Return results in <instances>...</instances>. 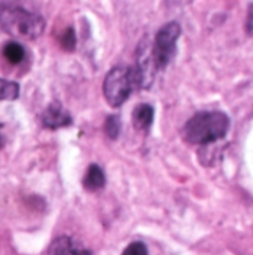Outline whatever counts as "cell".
<instances>
[{"label":"cell","mask_w":253,"mask_h":255,"mask_svg":"<svg viewBox=\"0 0 253 255\" xmlns=\"http://www.w3.org/2000/svg\"><path fill=\"white\" fill-rule=\"evenodd\" d=\"M230 120L222 112H200L183 127V137L194 145H207L225 137Z\"/></svg>","instance_id":"1"},{"label":"cell","mask_w":253,"mask_h":255,"mask_svg":"<svg viewBox=\"0 0 253 255\" xmlns=\"http://www.w3.org/2000/svg\"><path fill=\"white\" fill-rule=\"evenodd\" d=\"M3 55L10 64H19L25 57V49L21 43L12 40L3 46Z\"/></svg>","instance_id":"10"},{"label":"cell","mask_w":253,"mask_h":255,"mask_svg":"<svg viewBox=\"0 0 253 255\" xmlns=\"http://www.w3.org/2000/svg\"><path fill=\"white\" fill-rule=\"evenodd\" d=\"M136 78L133 67L116 66L109 70L103 82V93L106 102L112 108H119L127 102L131 91L136 88Z\"/></svg>","instance_id":"3"},{"label":"cell","mask_w":253,"mask_h":255,"mask_svg":"<svg viewBox=\"0 0 253 255\" xmlns=\"http://www.w3.org/2000/svg\"><path fill=\"white\" fill-rule=\"evenodd\" d=\"M60 43L61 46L66 49V51H73L75 49V45H76V36H75V30L72 27H69L64 34L61 36L60 39Z\"/></svg>","instance_id":"13"},{"label":"cell","mask_w":253,"mask_h":255,"mask_svg":"<svg viewBox=\"0 0 253 255\" xmlns=\"http://www.w3.org/2000/svg\"><path fill=\"white\" fill-rule=\"evenodd\" d=\"M180 36V25L177 22H169L163 25L152 45V55L157 64V69L166 67L176 54V43Z\"/></svg>","instance_id":"4"},{"label":"cell","mask_w":253,"mask_h":255,"mask_svg":"<svg viewBox=\"0 0 253 255\" xmlns=\"http://www.w3.org/2000/svg\"><path fill=\"white\" fill-rule=\"evenodd\" d=\"M104 128H106V133H107V136L110 139H116L119 136V131H121V121H119V118L116 115L107 117Z\"/></svg>","instance_id":"12"},{"label":"cell","mask_w":253,"mask_h":255,"mask_svg":"<svg viewBox=\"0 0 253 255\" xmlns=\"http://www.w3.org/2000/svg\"><path fill=\"white\" fill-rule=\"evenodd\" d=\"M0 146H1V137H0Z\"/></svg>","instance_id":"16"},{"label":"cell","mask_w":253,"mask_h":255,"mask_svg":"<svg viewBox=\"0 0 253 255\" xmlns=\"http://www.w3.org/2000/svg\"><path fill=\"white\" fill-rule=\"evenodd\" d=\"M157 64L152 55V45L148 40H142L137 49V63L133 67L136 85L139 88H149L157 73Z\"/></svg>","instance_id":"5"},{"label":"cell","mask_w":253,"mask_h":255,"mask_svg":"<svg viewBox=\"0 0 253 255\" xmlns=\"http://www.w3.org/2000/svg\"><path fill=\"white\" fill-rule=\"evenodd\" d=\"M51 255H92L82 244L69 236L55 239L51 247Z\"/></svg>","instance_id":"7"},{"label":"cell","mask_w":253,"mask_h":255,"mask_svg":"<svg viewBox=\"0 0 253 255\" xmlns=\"http://www.w3.org/2000/svg\"><path fill=\"white\" fill-rule=\"evenodd\" d=\"M122 255H148V248L142 242H133L124 250Z\"/></svg>","instance_id":"14"},{"label":"cell","mask_w":253,"mask_h":255,"mask_svg":"<svg viewBox=\"0 0 253 255\" xmlns=\"http://www.w3.org/2000/svg\"><path fill=\"white\" fill-rule=\"evenodd\" d=\"M154 108L148 103L137 105L133 111V124L140 131H148L154 121Z\"/></svg>","instance_id":"8"},{"label":"cell","mask_w":253,"mask_h":255,"mask_svg":"<svg viewBox=\"0 0 253 255\" xmlns=\"http://www.w3.org/2000/svg\"><path fill=\"white\" fill-rule=\"evenodd\" d=\"M19 96V85L0 78V100H13Z\"/></svg>","instance_id":"11"},{"label":"cell","mask_w":253,"mask_h":255,"mask_svg":"<svg viewBox=\"0 0 253 255\" xmlns=\"http://www.w3.org/2000/svg\"><path fill=\"white\" fill-rule=\"evenodd\" d=\"M0 27L10 36L21 39H36L45 30V21L40 15L28 12L16 4L0 6Z\"/></svg>","instance_id":"2"},{"label":"cell","mask_w":253,"mask_h":255,"mask_svg":"<svg viewBox=\"0 0 253 255\" xmlns=\"http://www.w3.org/2000/svg\"><path fill=\"white\" fill-rule=\"evenodd\" d=\"M84 188L88 191H97L101 190L106 184V176L104 172L98 164H91L84 176Z\"/></svg>","instance_id":"9"},{"label":"cell","mask_w":253,"mask_h":255,"mask_svg":"<svg viewBox=\"0 0 253 255\" xmlns=\"http://www.w3.org/2000/svg\"><path fill=\"white\" fill-rule=\"evenodd\" d=\"M42 123L48 128H60L72 124L70 115L64 111V108L60 103H52L46 108V111L42 115Z\"/></svg>","instance_id":"6"},{"label":"cell","mask_w":253,"mask_h":255,"mask_svg":"<svg viewBox=\"0 0 253 255\" xmlns=\"http://www.w3.org/2000/svg\"><path fill=\"white\" fill-rule=\"evenodd\" d=\"M246 28H248V33L253 36V4L249 7V16H248Z\"/></svg>","instance_id":"15"}]
</instances>
